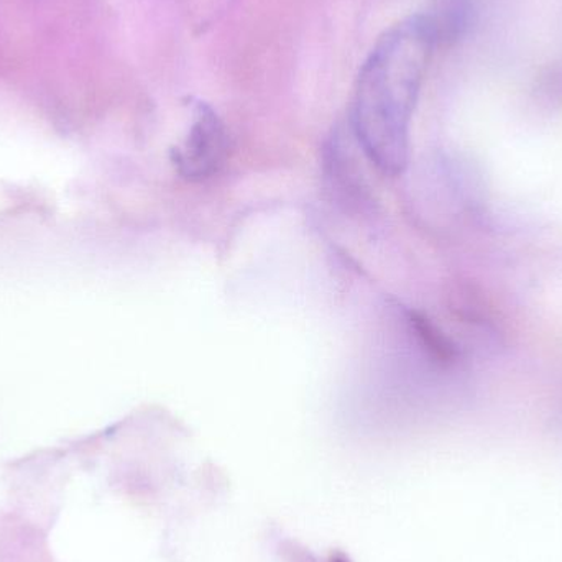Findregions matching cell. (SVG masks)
<instances>
[{
	"label": "cell",
	"mask_w": 562,
	"mask_h": 562,
	"mask_svg": "<svg viewBox=\"0 0 562 562\" xmlns=\"http://www.w3.org/2000/svg\"><path fill=\"white\" fill-rule=\"evenodd\" d=\"M436 46L452 42L468 25V0H431L425 12L418 13Z\"/></svg>",
	"instance_id": "obj_3"
},
{
	"label": "cell",
	"mask_w": 562,
	"mask_h": 562,
	"mask_svg": "<svg viewBox=\"0 0 562 562\" xmlns=\"http://www.w3.org/2000/svg\"><path fill=\"white\" fill-rule=\"evenodd\" d=\"M435 48L416 13L376 42L357 78L350 131L366 157L390 177L408 165L409 124Z\"/></svg>",
	"instance_id": "obj_1"
},
{
	"label": "cell",
	"mask_w": 562,
	"mask_h": 562,
	"mask_svg": "<svg viewBox=\"0 0 562 562\" xmlns=\"http://www.w3.org/2000/svg\"><path fill=\"white\" fill-rule=\"evenodd\" d=\"M229 157V135L220 115L210 105L196 104L187 137L171 150V161L188 181L216 177Z\"/></svg>",
	"instance_id": "obj_2"
},
{
	"label": "cell",
	"mask_w": 562,
	"mask_h": 562,
	"mask_svg": "<svg viewBox=\"0 0 562 562\" xmlns=\"http://www.w3.org/2000/svg\"><path fill=\"white\" fill-rule=\"evenodd\" d=\"M329 562H350V561L347 560V558L344 557V554L336 553V554H333V557H330Z\"/></svg>",
	"instance_id": "obj_4"
}]
</instances>
